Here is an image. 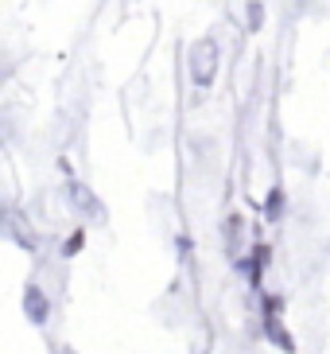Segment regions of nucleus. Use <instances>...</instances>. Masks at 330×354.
I'll use <instances>...</instances> for the list:
<instances>
[{
	"mask_svg": "<svg viewBox=\"0 0 330 354\" xmlns=\"http://www.w3.org/2000/svg\"><path fill=\"white\" fill-rule=\"evenodd\" d=\"M191 71H195V82L198 86L214 82V74H217V47L210 39L195 47V55H191Z\"/></svg>",
	"mask_w": 330,
	"mask_h": 354,
	"instance_id": "f257e3e1",
	"label": "nucleus"
},
{
	"mask_svg": "<svg viewBox=\"0 0 330 354\" xmlns=\"http://www.w3.org/2000/svg\"><path fill=\"white\" fill-rule=\"evenodd\" d=\"M66 191H70V203H74L78 210H82L86 218H97V222L105 218V207H101V198L93 195V191L86 187L82 179H70V183H66Z\"/></svg>",
	"mask_w": 330,
	"mask_h": 354,
	"instance_id": "f03ea898",
	"label": "nucleus"
},
{
	"mask_svg": "<svg viewBox=\"0 0 330 354\" xmlns=\"http://www.w3.org/2000/svg\"><path fill=\"white\" fill-rule=\"evenodd\" d=\"M23 312H28V319L35 327H47V319H51V300H47V292L39 284H28L23 288Z\"/></svg>",
	"mask_w": 330,
	"mask_h": 354,
	"instance_id": "7ed1b4c3",
	"label": "nucleus"
},
{
	"mask_svg": "<svg viewBox=\"0 0 330 354\" xmlns=\"http://www.w3.org/2000/svg\"><path fill=\"white\" fill-rule=\"evenodd\" d=\"M269 257H272L269 241H257V245H253V257H245V261L237 265V269L249 277V284H253V288H260V277H264V265H269Z\"/></svg>",
	"mask_w": 330,
	"mask_h": 354,
	"instance_id": "20e7f679",
	"label": "nucleus"
},
{
	"mask_svg": "<svg viewBox=\"0 0 330 354\" xmlns=\"http://www.w3.org/2000/svg\"><path fill=\"white\" fill-rule=\"evenodd\" d=\"M264 331H269V339H272V343H276L284 354H295V339L288 335V327H284L276 315H264Z\"/></svg>",
	"mask_w": 330,
	"mask_h": 354,
	"instance_id": "39448f33",
	"label": "nucleus"
},
{
	"mask_svg": "<svg viewBox=\"0 0 330 354\" xmlns=\"http://www.w3.org/2000/svg\"><path fill=\"white\" fill-rule=\"evenodd\" d=\"M284 207H288V195H284V187L276 183V187L269 191V198H264V218L280 222V218H284Z\"/></svg>",
	"mask_w": 330,
	"mask_h": 354,
	"instance_id": "423d86ee",
	"label": "nucleus"
},
{
	"mask_svg": "<svg viewBox=\"0 0 330 354\" xmlns=\"http://www.w3.org/2000/svg\"><path fill=\"white\" fill-rule=\"evenodd\" d=\"M86 245V230H74L70 238H66V245H62V257H78Z\"/></svg>",
	"mask_w": 330,
	"mask_h": 354,
	"instance_id": "0eeeda50",
	"label": "nucleus"
},
{
	"mask_svg": "<svg viewBox=\"0 0 330 354\" xmlns=\"http://www.w3.org/2000/svg\"><path fill=\"white\" fill-rule=\"evenodd\" d=\"M264 315H284V296H276V292H272V296H264Z\"/></svg>",
	"mask_w": 330,
	"mask_h": 354,
	"instance_id": "6e6552de",
	"label": "nucleus"
},
{
	"mask_svg": "<svg viewBox=\"0 0 330 354\" xmlns=\"http://www.w3.org/2000/svg\"><path fill=\"white\" fill-rule=\"evenodd\" d=\"M260 16H264V8H260V0H253V4H249V28H260Z\"/></svg>",
	"mask_w": 330,
	"mask_h": 354,
	"instance_id": "1a4fd4ad",
	"label": "nucleus"
}]
</instances>
